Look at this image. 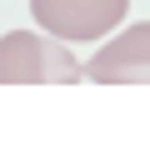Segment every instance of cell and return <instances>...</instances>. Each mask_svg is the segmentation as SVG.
<instances>
[{
	"mask_svg": "<svg viewBox=\"0 0 150 150\" xmlns=\"http://www.w3.org/2000/svg\"><path fill=\"white\" fill-rule=\"evenodd\" d=\"M85 80H95V85H150V20H135L130 30L110 35L85 60Z\"/></svg>",
	"mask_w": 150,
	"mask_h": 150,
	"instance_id": "3",
	"label": "cell"
},
{
	"mask_svg": "<svg viewBox=\"0 0 150 150\" xmlns=\"http://www.w3.org/2000/svg\"><path fill=\"white\" fill-rule=\"evenodd\" d=\"M125 5L130 0H30V15L60 40H95L125 20Z\"/></svg>",
	"mask_w": 150,
	"mask_h": 150,
	"instance_id": "2",
	"label": "cell"
},
{
	"mask_svg": "<svg viewBox=\"0 0 150 150\" xmlns=\"http://www.w3.org/2000/svg\"><path fill=\"white\" fill-rule=\"evenodd\" d=\"M70 40H50L30 35V30H10L0 35V85H75L85 80V65L65 50Z\"/></svg>",
	"mask_w": 150,
	"mask_h": 150,
	"instance_id": "1",
	"label": "cell"
}]
</instances>
